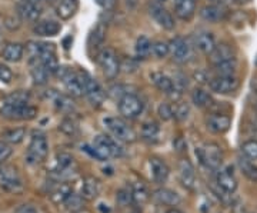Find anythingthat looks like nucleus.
Segmentation results:
<instances>
[{"mask_svg": "<svg viewBox=\"0 0 257 213\" xmlns=\"http://www.w3.org/2000/svg\"><path fill=\"white\" fill-rule=\"evenodd\" d=\"M90 149H92L93 156L100 159V160H106L109 158H119L123 155V149L117 145V142L106 135L96 136Z\"/></svg>", "mask_w": 257, "mask_h": 213, "instance_id": "obj_1", "label": "nucleus"}, {"mask_svg": "<svg viewBox=\"0 0 257 213\" xmlns=\"http://www.w3.org/2000/svg\"><path fill=\"white\" fill-rule=\"evenodd\" d=\"M192 100L197 108H209L213 102L210 94L203 89H194L193 90Z\"/></svg>", "mask_w": 257, "mask_h": 213, "instance_id": "obj_33", "label": "nucleus"}, {"mask_svg": "<svg viewBox=\"0 0 257 213\" xmlns=\"http://www.w3.org/2000/svg\"><path fill=\"white\" fill-rule=\"evenodd\" d=\"M0 185L5 186L12 192H18L23 189L22 179L18 175L16 169L9 166H0Z\"/></svg>", "mask_w": 257, "mask_h": 213, "instance_id": "obj_12", "label": "nucleus"}, {"mask_svg": "<svg viewBox=\"0 0 257 213\" xmlns=\"http://www.w3.org/2000/svg\"><path fill=\"white\" fill-rule=\"evenodd\" d=\"M132 195H133V202H136V203H146L147 200H149V192H147L146 186L142 185V183H138V185L133 186V190H132Z\"/></svg>", "mask_w": 257, "mask_h": 213, "instance_id": "obj_40", "label": "nucleus"}, {"mask_svg": "<svg viewBox=\"0 0 257 213\" xmlns=\"http://www.w3.org/2000/svg\"><path fill=\"white\" fill-rule=\"evenodd\" d=\"M200 16H202L206 22H220L226 18V9L220 6V5H207L200 10Z\"/></svg>", "mask_w": 257, "mask_h": 213, "instance_id": "obj_24", "label": "nucleus"}, {"mask_svg": "<svg viewBox=\"0 0 257 213\" xmlns=\"http://www.w3.org/2000/svg\"><path fill=\"white\" fill-rule=\"evenodd\" d=\"M233 59H234V49L227 43L216 45L214 50L209 55V60L213 66L227 62V60H233Z\"/></svg>", "mask_w": 257, "mask_h": 213, "instance_id": "obj_14", "label": "nucleus"}, {"mask_svg": "<svg viewBox=\"0 0 257 213\" xmlns=\"http://www.w3.org/2000/svg\"><path fill=\"white\" fill-rule=\"evenodd\" d=\"M152 46H153L152 42L146 36H140L138 39V42H136V47H135L136 56L140 57V59H146L152 52Z\"/></svg>", "mask_w": 257, "mask_h": 213, "instance_id": "obj_36", "label": "nucleus"}, {"mask_svg": "<svg viewBox=\"0 0 257 213\" xmlns=\"http://www.w3.org/2000/svg\"><path fill=\"white\" fill-rule=\"evenodd\" d=\"M166 213H183V212H182V210H179V209H175V207H173V209L167 210V212H166Z\"/></svg>", "mask_w": 257, "mask_h": 213, "instance_id": "obj_56", "label": "nucleus"}, {"mask_svg": "<svg viewBox=\"0 0 257 213\" xmlns=\"http://www.w3.org/2000/svg\"><path fill=\"white\" fill-rule=\"evenodd\" d=\"M47 153H49V143H47L46 136L42 133H35L29 145L26 162L29 165H37L46 159Z\"/></svg>", "mask_w": 257, "mask_h": 213, "instance_id": "obj_6", "label": "nucleus"}, {"mask_svg": "<svg viewBox=\"0 0 257 213\" xmlns=\"http://www.w3.org/2000/svg\"><path fill=\"white\" fill-rule=\"evenodd\" d=\"M150 13H152V16L155 18V20H156L157 23H159L163 29H166V30L175 29L176 23L175 19L172 16V13L167 9H165L160 3L153 2L152 6H150Z\"/></svg>", "mask_w": 257, "mask_h": 213, "instance_id": "obj_13", "label": "nucleus"}, {"mask_svg": "<svg viewBox=\"0 0 257 213\" xmlns=\"http://www.w3.org/2000/svg\"><path fill=\"white\" fill-rule=\"evenodd\" d=\"M96 60H97V63L100 66L103 74L107 79L113 80V79L117 77V74L120 72V62L119 57H117L116 52L113 49H110V47L101 49L100 52L97 53V56H96Z\"/></svg>", "mask_w": 257, "mask_h": 213, "instance_id": "obj_3", "label": "nucleus"}, {"mask_svg": "<svg viewBox=\"0 0 257 213\" xmlns=\"http://www.w3.org/2000/svg\"><path fill=\"white\" fill-rule=\"evenodd\" d=\"M30 73H32L33 82L36 84H46L47 80H49V76H50V73L46 70V67L43 65H40L39 62L32 65Z\"/></svg>", "mask_w": 257, "mask_h": 213, "instance_id": "obj_32", "label": "nucleus"}, {"mask_svg": "<svg viewBox=\"0 0 257 213\" xmlns=\"http://www.w3.org/2000/svg\"><path fill=\"white\" fill-rule=\"evenodd\" d=\"M155 199H156L159 203L167 204V206H177V204L182 202V197L176 193L175 190H170V189H157L155 192Z\"/></svg>", "mask_w": 257, "mask_h": 213, "instance_id": "obj_27", "label": "nucleus"}, {"mask_svg": "<svg viewBox=\"0 0 257 213\" xmlns=\"http://www.w3.org/2000/svg\"><path fill=\"white\" fill-rule=\"evenodd\" d=\"M196 155L204 165L210 170H217L221 165V149L216 143H204L202 148L196 149Z\"/></svg>", "mask_w": 257, "mask_h": 213, "instance_id": "obj_5", "label": "nucleus"}, {"mask_svg": "<svg viewBox=\"0 0 257 213\" xmlns=\"http://www.w3.org/2000/svg\"><path fill=\"white\" fill-rule=\"evenodd\" d=\"M100 189L101 185L99 179H96V177L93 176H87L84 179V182H83L82 185V196L84 199L93 200V199H96L99 196Z\"/></svg>", "mask_w": 257, "mask_h": 213, "instance_id": "obj_25", "label": "nucleus"}, {"mask_svg": "<svg viewBox=\"0 0 257 213\" xmlns=\"http://www.w3.org/2000/svg\"><path fill=\"white\" fill-rule=\"evenodd\" d=\"M209 86H210L211 92L219 93V94H229V93L236 92L239 89L240 80L234 74L233 76H216L214 79H211Z\"/></svg>", "mask_w": 257, "mask_h": 213, "instance_id": "obj_10", "label": "nucleus"}, {"mask_svg": "<svg viewBox=\"0 0 257 213\" xmlns=\"http://www.w3.org/2000/svg\"><path fill=\"white\" fill-rule=\"evenodd\" d=\"M3 59L10 63H16L23 59L25 55V46L20 43H8L5 49H3Z\"/></svg>", "mask_w": 257, "mask_h": 213, "instance_id": "obj_26", "label": "nucleus"}, {"mask_svg": "<svg viewBox=\"0 0 257 213\" xmlns=\"http://www.w3.org/2000/svg\"><path fill=\"white\" fill-rule=\"evenodd\" d=\"M170 55L173 56L176 62L179 63H186L193 57L192 46L184 40L183 37H175L170 43Z\"/></svg>", "mask_w": 257, "mask_h": 213, "instance_id": "obj_11", "label": "nucleus"}, {"mask_svg": "<svg viewBox=\"0 0 257 213\" xmlns=\"http://www.w3.org/2000/svg\"><path fill=\"white\" fill-rule=\"evenodd\" d=\"M25 136H26V130L23 128L6 130V132L2 133V139H3V142H6L8 145H18L25 139Z\"/></svg>", "mask_w": 257, "mask_h": 213, "instance_id": "obj_31", "label": "nucleus"}, {"mask_svg": "<svg viewBox=\"0 0 257 213\" xmlns=\"http://www.w3.org/2000/svg\"><path fill=\"white\" fill-rule=\"evenodd\" d=\"M149 166H150V172L152 176L157 183H165L169 177V167L166 165L162 159L152 158L149 160Z\"/></svg>", "mask_w": 257, "mask_h": 213, "instance_id": "obj_22", "label": "nucleus"}, {"mask_svg": "<svg viewBox=\"0 0 257 213\" xmlns=\"http://www.w3.org/2000/svg\"><path fill=\"white\" fill-rule=\"evenodd\" d=\"M62 30V25L59 22L55 20H42V22H37L33 28V32L37 36H56L59 35Z\"/></svg>", "mask_w": 257, "mask_h": 213, "instance_id": "obj_21", "label": "nucleus"}, {"mask_svg": "<svg viewBox=\"0 0 257 213\" xmlns=\"http://www.w3.org/2000/svg\"><path fill=\"white\" fill-rule=\"evenodd\" d=\"M59 129L62 130L63 133H66V135H69V136H73L74 133L77 132V126H76V123L72 119H64L60 123V128Z\"/></svg>", "mask_w": 257, "mask_h": 213, "instance_id": "obj_47", "label": "nucleus"}, {"mask_svg": "<svg viewBox=\"0 0 257 213\" xmlns=\"http://www.w3.org/2000/svg\"><path fill=\"white\" fill-rule=\"evenodd\" d=\"M194 45L202 53L210 55L211 52L214 50V47H216V40H214V36L211 35L210 32H200V33L196 35Z\"/></svg>", "mask_w": 257, "mask_h": 213, "instance_id": "obj_23", "label": "nucleus"}, {"mask_svg": "<svg viewBox=\"0 0 257 213\" xmlns=\"http://www.w3.org/2000/svg\"><path fill=\"white\" fill-rule=\"evenodd\" d=\"M15 213H37L36 207L32 204H20L18 209L15 210Z\"/></svg>", "mask_w": 257, "mask_h": 213, "instance_id": "obj_52", "label": "nucleus"}, {"mask_svg": "<svg viewBox=\"0 0 257 213\" xmlns=\"http://www.w3.org/2000/svg\"><path fill=\"white\" fill-rule=\"evenodd\" d=\"M256 65H257V60H256Z\"/></svg>", "mask_w": 257, "mask_h": 213, "instance_id": "obj_59", "label": "nucleus"}, {"mask_svg": "<svg viewBox=\"0 0 257 213\" xmlns=\"http://www.w3.org/2000/svg\"><path fill=\"white\" fill-rule=\"evenodd\" d=\"M10 155H12V148L6 142H0V163L8 160Z\"/></svg>", "mask_w": 257, "mask_h": 213, "instance_id": "obj_50", "label": "nucleus"}, {"mask_svg": "<svg viewBox=\"0 0 257 213\" xmlns=\"http://www.w3.org/2000/svg\"><path fill=\"white\" fill-rule=\"evenodd\" d=\"M13 79V73L9 67L3 63H0V82L3 83H10V80Z\"/></svg>", "mask_w": 257, "mask_h": 213, "instance_id": "obj_48", "label": "nucleus"}, {"mask_svg": "<svg viewBox=\"0 0 257 213\" xmlns=\"http://www.w3.org/2000/svg\"><path fill=\"white\" fill-rule=\"evenodd\" d=\"M119 111L120 113L127 118V119H135L143 112V102L139 99L136 94L126 93L121 96L119 100Z\"/></svg>", "mask_w": 257, "mask_h": 213, "instance_id": "obj_9", "label": "nucleus"}, {"mask_svg": "<svg viewBox=\"0 0 257 213\" xmlns=\"http://www.w3.org/2000/svg\"><path fill=\"white\" fill-rule=\"evenodd\" d=\"M234 3H237V5H247V3H250L251 0H233Z\"/></svg>", "mask_w": 257, "mask_h": 213, "instance_id": "obj_55", "label": "nucleus"}, {"mask_svg": "<svg viewBox=\"0 0 257 213\" xmlns=\"http://www.w3.org/2000/svg\"><path fill=\"white\" fill-rule=\"evenodd\" d=\"M189 116V106L187 104H177L175 108V118L179 121H184Z\"/></svg>", "mask_w": 257, "mask_h": 213, "instance_id": "obj_49", "label": "nucleus"}, {"mask_svg": "<svg viewBox=\"0 0 257 213\" xmlns=\"http://www.w3.org/2000/svg\"><path fill=\"white\" fill-rule=\"evenodd\" d=\"M230 121L229 116L226 115H220V113H216V115H210L206 121V125H207V129L213 132V133H217V135H221L224 132H227L230 128Z\"/></svg>", "mask_w": 257, "mask_h": 213, "instance_id": "obj_18", "label": "nucleus"}, {"mask_svg": "<svg viewBox=\"0 0 257 213\" xmlns=\"http://www.w3.org/2000/svg\"><path fill=\"white\" fill-rule=\"evenodd\" d=\"M104 39H106V26L103 23H97L96 28L93 29L90 36H89V42H87V46L92 50H97L100 49L101 45L104 43Z\"/></svg>", "mask_w": 257, "mask_h": 213, "instance_id": "obj_29", "label": "nucleus"}, {"mask_svg": "<svg viewBox=\"0 0 257 213\" xmlns=\"http://www.w3.org/2000/svg\"><path fill=\"white\" fill-rule=\"evenodd\" d=\"M179 177L180 182L186 189H193V186L196 183V173H194V167L192 162L187 159H182L179 163Z\"/></svg>", "mask_w": 257, "mask_h": 213, "instance_id": "obj_16", "label": "nucleus"}, {"mask_svg": "<svg viewBox=\"0 0 257 213\" xmlns=\"http://www.w3.org/2000/svg\"><path fill=\"white\" fill-rule=\"evenodd\" d=\"M116 200H117V203H120L121 206H127L128 203L133 202V195H132L130 190L121 189V190L117 192V195H116Z\"/></svg>", "mask_w": 257, "mask_h": 213, "instance_id": "obj_46", "label": "nucleus"}, {"mask_svg": "<svg viewBox=\"0 0 257 213\" xmlns=\"http://www.w3.org/2000/svg\"><path fill=\"white\" fill-rule=\"evenodd\" d=\"M239 166L241 169V172L246 175V176L250 179V180H253V182H257V166H254L250 160H243V159H240L239 160Z\"/></svg>", "mask_w": 257, "mask_h": 213, "instance_id": "obj_41", "label": "nucleus"}, {"mask_svg": "<svg viewBox=\"0 0 257 213\" xmlns=\"http://www.w3.org/2000/svg\"><path fill=\"white\" fill-rule=\"evenodd\" d=\"M214 70H216L217 76H233V74H236V70H237V62H236V59L223 62V63L214 66Z\"/></svg>", "mask_w": 257, "mask_h": 213, "instance_id": "obj_35", "label": "nucleus"}, {"mask_svg": "<svg viewBox=\"0 0 257 213\" xmlns=\"http://www.w3.org/2000/svg\"><path fill=\"white\" fill-rule=\"evenodd\" d=\"M56 73L60 76V79L63 80L64 86L67 89V92L72 96L80 97L84 94V89H83L82 77H80V72H74L72 69L67 67H59V70Z\"/></svg>", "mask_w": 257, "mask_h": 213, "instance_id": "obj_8", "label": "nucleus"}, {"mask_svg": "<svg viewBox=\"0 0 257 213\" xmlns=\"http://www.w3.org/2000/svg\"><path fill=\"white\" fill-rule=\"evenodd\" d=\"M29 3H33V5H39V3H42L43 0H26Z\"/></svg>", "mask_w": 257, "mask_h": 213, "instance_id": "obj_57", "label": "nucleus"}, {"mask_svg": "<svg viewBox=\"0 0 257 213\" xmlns=\"http://www.w3.org/2000/svg\"><path fill=\"white\" fill-rule=\"evenodd\" d=\"M70 193H72V189H70V186L63 183V185H60L56 187L55 190L52 192L50 197H52V200H53L55 203H64V200L69 197V195H70Z\"/></svg>", "mask_w": 257, "mask_h": 213, "instance_id": "obj_38", "label": "nucleus"}, {"mask_svg": "<svg viewBox=\"0 0 257 213\" xmlns=\"http://www.w3.org/2000/svg\"><path fill=\"white\" fill-rule=\"evenodd\" d=\"M76 10H77V0H57L56 13L60 19L69 20L70 18H73Z\"/></svg>", "mask_w": 257, "mask_h": 213, "instance_id": "obj_28", "label": "nucleus"}, {"mask_svg": "<svg viewBox=\"0 0 257 213\" xmlns=\"http://www.w3.org/2000/svg\"><path fill=\"white\" fill-rule=\"evenodd\" d=\"M159 132H160V128L156 122H146L142 128V136H143V139L152 142V140L157 139Z\"/></svg>", "mask_w": 257, "mask_h": 213, "instance_id": "obj_39", "label": "nucleus"}, {"mask_svg": "<svg viewBox=\"0 0 257 213\" xmlns=\"http://www.w3.org/2000/svg\"><path fill=\"white\" fill-rule=\"evenodd\" d=\"M123 3H124V6H126L128 10H133L138 6L139 0H123Z\"/></svg>", "mask_w": 257, "mask_h": 213, "instance_id": "obj_54", "label": "nucleus"}, {"mask_svg": "<svg viewBox=\"0 0 257 213\" xmlns=\"http://www.w3.org/2000/svg\"><path fill=\"white\" fill-rule=\"evenodd\" d=\"M241 152L243 155L250 160H256L257 159V140H247L243 143L241 146Z\"/></svg>", "mask_w": 257, "mask_h": 213, "instance_id": "obj_42", "label": "nucleus"}, {"mask_svg": "<svg viewBox=\"0 0 257 213\" xmlns=\"http://www.w3.org/2000/svg\"><path fill=\"white\" fill-rule=\"evenodd\" d=\"M80 77H82L83 89H84V96L87 97V100L94 108L101 106L106 99V93L103 90L100 83L86 72H80Z\"/></svg>", "mask_w": 257, "mask_h": 213, "instance_id": "obj_4", "label": "nucleus"}, {"mask_svg": "<svg viewBox=\"0 0 257 213\" xmlns=\"http://www.w3.org/2000/svg\"><path fill=\"white\" fill-rule=\"evenodd\" d=\"M150 79H152L153 84L156 86L160 92H163L166 93V94H169V96H172V97H175V93L177 92L175 90L173 80H172L169 76H166L165 73H160V72H153V73H150ZM177 94H179V93H177ZM179 96H180V94H179Z\"/></svg>", "mask_w": 257, "mask_h": 213, "instance_id": "obj_19", "label": "nucleus"}, {"mask_svg": "<svg viewBox=\"0 0 257 213\" xmlns=\"http://www.w3.org/2000/svg\"><path fill=\"white\" fill-rule=\"evenodd\" d=\"M30 96H29L28 92H23V90H19V92H15L9 94L3 102L6 103H15V104H19V103H28Z\"/></svg>", "mask_w": 257, "mask_h": 213, "instance_id": "obj_43", "label": "nucleus"}, {"mask_svg": "<svg viewBox=\"0 0 257 213\" xmlns=\"http://www.w3.org/2000/svg\"><path fill=\"white\" fill-rule=\"evenodd\" d=\"M18 13L23 20L35 23V22H39L42 10L39 8V5H33V3H29L26 0H22L18 5Z\"/></svg>", "mask_w": 257, "mask_h": 213, "instance_id": "obj_20", "label": "nucleus"}, {"mask_svg": "<svg viewBox=\"0 0 257 213\" xmlns=\"http://www.w3.org/2000/svg\"><path fill=\"white\" fill-rule=\"evenodd\" d=\"M73 163H74L73 156H72V155H69V153H66V152H62V153H59V155H57V158H56L55 172L56 173H59V175L67 173V172L72 169Z\"/></svg>", "mask_w": 257, "mask_h": 213, "instance_id": "obj_30", "label": "nucleus"}, {"mask_svg": "<svg viewBox=\"0 0 257 213\" xmlns=\"http://www.w3.org/2000/svg\"><path fill=\"white\" fill-rule=\"evenodd\" d=\"M217 185L226 193H233L237 189V179L234 176L231 167H226L217 173Z\"/></svg>", "mask_w": 257, "mask_h": 213, "instance_id": "obj_17", "label": "nucleus"}, {"mask_svg": "<svg viewBox=\"0 0 257 213\" xmlns=\"http://www.w3.org/2000/svg\"><path fill=\"white\" fill-rule=\"evenodd\" d=\"M64 206L70 212H79V210H82L83 207H84V199H83L82 195L70 193L69 197L64 200Z\"/></svg>", "mask_w": 257, "mask_h": 213, "instance_id": "obj_37", "label": "nucleus"}, {"mask_svg": "<svg viewBox=\"0 0 257 213\" xmlns=\"http://www.w3.org/2000/svg\"><path fill=\"white\" fill-rule=\"evenodd\" d=\"M256 138H257V132H256ZM257 140V139H256Z\"/></svg>", "mask_w": 257, "mask_h": 213, "instance_id": "obj_58", "label": "nucleus"}, {"mask_svg": "<svg viewBox=\"0 0 257 213\" xmlns=\"http://www.w3.org/2000/svg\"><path fill=\"white\" fill-rule=\"evenodd\" d=\"M96 3L100 6L101 9L110 10L114 8V5H116V0H96Z\"/></svg>", "mask_w": 257, "mask_h": 213, "instance_id": "obj_53", "label": "nucleus"}, {"mask_svg": "<svg viewBox=\"0 0 257 213\" xmlns=\"http://www.w3.org/2000/svg\"><path fill=\"white\" fill-rule=\"evenodd\" d=\"M53 102H55L56 109H57V111L63 112V113H70V112L74 111L73 100H72L70 97L64 96V94H59V93H56Z\"/></svg>", "mask_w": 257, "mask_h": 213, "instance_id": "obj_34", "label": "nucleus"}, {"mask_svg": "<svg viewBox=\"0 0 257 213\" xmlns=\"http://www.w3.org/2000/svg\"><path fill=\"white\" fill-rule=\"evenodd\" d=\"M173 6H175L176 16L184 22H189L196 13L197 3L196 0H173Z\"/></svg>", "mask_w": 257, "mask_h": 213, "instance_id": "obj_15", "label": "nucleus"}, {"mask_svg": "<svg viewBox=\"0 0 257 213\" xmlns=\"http://www.w3.org/2000/svg\"><path fill=\"white\" fill-rule=\"evenodd\" d=\"M103 123H104V126L107 128V130L110 132L111 135L116 138V140L126 142V143L136 140L135 130L132 129L126 122L121 121L119 118H106L103 121Z\"/></svg>", "mask_w": 257, "mask_h": 213, "instance_id": "obj_7", "label": "nucleus"}, {"mask_svg": "<svg viewBox=\"0 0 257 213\" xmlns=\"http://www.w3.org/2000/svg\"><path fill=\"white\" fill-rule=\"evenodd\" d=\"M152 50H153L155 56L159 57V59H163V57H166L170 53V47H169V45L166 42H156V43H153Z\"/></svg>", "mask_w": 257, "mask_h": 213, "instance_id": "obj_45", "label": "nucleus"}, {"mask_svg": "<svg viewBox=\"0 0 257 213\" xmlns=\"http://www.w3.org/2000/svg\"><path fill=\"white\" fill-rule=\"evenodd\" d=\"M157 113H159V116L163 121H170L172 118H175V109L169 103H160L159 104V109H157Z\"/></svg>", "mask_w": 257, "mask_h": 213, "instance_id": "obj_44", "label": "nucleus"}, {"mask_svg": "<svg viewBox=\"0 0 257 213\" xmlns=\"http://www.w3.org/2000/svg\"><path fill=\"white\" fill-rule=\"evenodd\" d=\"M5 26L10 30H15V29L20 28V20L18 18H8L5 20Z\"/></svg>", "mask_w": 257, "mask_h": 213, "instance_id": "obj_51", "label": "nucleus"}, {"mask_svg": "<svg viewBox=\"0 0 257 213\" xmlns=\"http://www.w3.org/2000/svg\"><path fill=\"white\" fill-rule=\"evenodd\" d=\"M0 115L9 121H32L37 115V109L28 103H2Z\"/></svg>", "mask_w": 257, "mask_h": 213, "instance_id": "obj_2", "label": "nucleus"}]
</instances>
